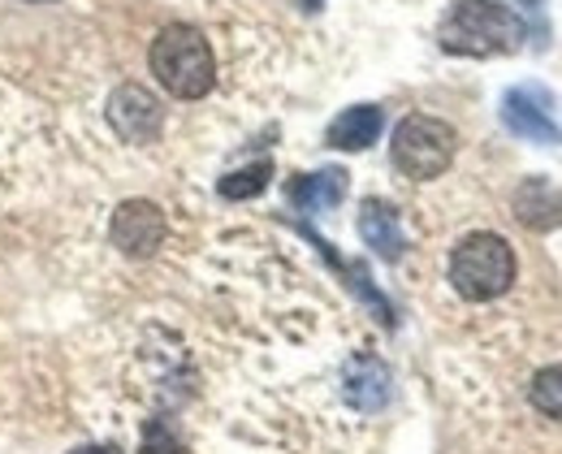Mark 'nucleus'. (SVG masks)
<instances>
[{"label": "nucleus", "mask_w": 562, "mask_h": 454, "mask_svg": "<svg viewBox=\"0 0 562 454\" xmlns=\"http://www.w3.org/2000/svg\"><path fill=\"white\" fill-rule=\"evenodd\" d=\"M347 195V169H321V173H299L285 186V200L299 213H325L334 204H342Z\"/></svg>", "instance_id": "nucleus-10"}, {"label": "nucleus", "mask_w": 562, "mask_h": 454, "mask_svg": "<svg viewBox=\"0 0 562 454\" xmlns=\"http://www.w3.org/2000/svg\"><path fill=\"white\" fill-rule=\"evenodd\" d=\"M70 454H122V446H109V442H100V446H78Z\"/></svg>", "instance_id": "nucleus-16"}, {"label": "nucleus", "mask_w": 562, "mask_h": 454, "mask_svg": "<svg viewBox=\"0 0 562 454\" xmlns=\"http://www.w3.org/2000/svg\"><path fill=\"white\" fill-rule=\"evenodd\" d=\"M437 44L454 57H502L524 44V22L493 0H454L437 26Z\"/></svg>", "instance_id": "nucleus-1"}, {"label": "nucleus", "mask_w": 562, "mask_h": 454, "mask_svg": "<svg viewBox=\"0 0 562 454\" xmlns=\"http://www.w3.org/2000/svg\"><path fill=\"white\" fill-rule=\"evenodd\" d=\"M139 454H187V446H182V438L165 420H147Z\"/></svg>", "instance_id": "nucleus-15"}, {"label": "nucleus", "mask_w": 562, "mask_h": 454, "mask_svg": "<svg viewBox=\"0 0 562 454\" xmlns=\"http://www.w3.org/2000/svg\"><path fill=\"white\" fill-rule=\"evenodd\" d=\"M454 126H446L441 117H428V113H412L394 126V144H390V160L403 178L412 182H432L450 169L454 160Z\"/></svg>", "instance_id": "nucleus-4"}, {"label": "nucleus", "mask_w": 562, "mask_h": 454, "mask_svg": "<svg viewBox=\"0 0 562 454\" xmlns=\"http://www.w3.org/2000/svg\"><path fill=\"white\" fill-rule=\"evenodd\" d=\"M269 178H273V160H256V164H247V169L225 173L216 191H221L225 200H256V195L269 186Z\"/></svg>", "instance_id": "nucleus-13"}, {"label": "nucleus", "mask_w": 562, "mask_h": 454, "mask_svg": "<svg viewBox=\"0 0 562 454\" xmlns=\"http://www.w3.org/2000/svg\"><path fill=\"white\" fill-rule=\"evenodd\" d=\"M165 234H169V222H165L160 204H151V200H126V204H117V213L109 222L113 247L122 256H131V260L156 256L160 242H165Z\"/></svg>", "instance_id": "nucleus-6"}, {"label": "nucleus", "mask_w": 562, "mask_h": 454, "mask_svg": "<svg viewBox=\"0 0 562 454\" xmlns=\"http://www.w3.org/2000/svg\"><path fill=\"white\" fill-rule=\"evenodd\" d=\"M342 394H347V402H351L355 411H363V416L381 411L390 402V368L381 360H372V355H359L342 373Z\"/></svg>", "instance_id": "nucleus-9"}, {"label": "nucleus", "mask_w": 562, "mask_h": 454, "mask_svg": "<svg viewBox=\"0 0 562 454\" xmlns=\"http://www.w3.org/2000/svg\"><path fill=\"white\" fill-rule=\"evenodd\" d=\"M532 407L550 420H562V364L554 368H541L532 381Z\"/></svg>", "instance_id": "nucleus-14"}, {"label": "nucleus", "mask_w": 562, "mask_h": 454, "mask_svg": "<svg viewBox=\"0 0 562 454\" xmlns=\"http://www.w3.org/2000/svg\"><path fill=\"white\" fill-rule=\"evenodd\" d=\"M519 4H541V0H519Z\"/></svg>", "instance_id": "nucleus-17"}, {"label": "nucleus", "mask_w": 562, "mask_h": 454, "mask_svg": "<svg viewBox=\"0 0 562 454\" xmlns=\"http://www.w3.org/2000/svg\"><path fill=\"white\" fill-rule=\"evenodd\" d=\"M381 126H385V113L376 109V104H355L347 109L342 117H334L329 122V130H325V144L338 151H363L376 144V135H381Z\"/></svg>", "instance_id": "nucleus-11"}, {"label": "nucleus", "mask_w": 562, "mask_h": 454, "mask_svg": "<svg viewBox=\"0 0 562 454\" xmlns=\"http://www.w3.org/2000/svg\"><path fill=\"white\" fill-rule=\"evenodd\" d=\"M450 286L472 303H490L515 286V251L502 234H468L450 256Z\"/></svg>", "instance_id": "nucleus-3"}, {"label": "nucleus", "mask_w": 562, "mask_h": 454, "mask_svg": "<svg viewBox=\"0 0 562 454\" xmlns=\"http://www.w3.org/2000/svg\"><path fill=\"white\" fill-rule=\"evenodd\" d=\"M359 238L381 260H390V264L407 251V234H403V222H398V208L385 204V200H363V208H359Z\"/></svg>", "instance_id": "nucleus-8"}, {"label": "nucleus", "mask_w": 562, "mask_h": 454, "mask_svg": "<svg viewBox=\"0 0 562 454\" xmlns=\"http://www.w3.org/2000/svg\"><path fill=\"white\" fill-rule=\"evenodd\" d=\"M109 126L126 139V144H151L165 126V113H160V100L143 87V82H122L113 95H109Z\"/></svg>", "instance_id": "nucleus-7"}, {"label": "nucleus", "mask_w": 562, "mask_h": 454, "mask_svg": "<svg viewBox=\"0 0 562 454\" xmlns=\"http://www.w3.org/2000/svg\"><path fill=\"white\" fill-rule=\"evenodd\" d=\"M147 66H151L156 82L178 100H204L212 82H216V61H212L209 39H204V31H195L187 22H169L151 39Z\"/></svg>", "instance_id": "nucleus-2"}, {"label": "nucleus", "mask_w": 562, "mask_h": 454, "mask_svg": "<svg viewBox=\"0 0 562 454\" xmlns=\"http://www.w3.org/2000/svg\"><path fill=\"white\" fill-rule=\"evenodd\" d=\"M515 217L528 229L562 226V191L550 186V178H528V182L515 191Z\"/></svg>", "instance_id": "nucleus-12"}, {"label": "nucleus", "mask_w": 562, "mask_h": 454, "mask_svg": "<svg viewBox=\"0 0 562 454\" xmlns=\"http://www.w3.org/2000/svg\"><path fill=\"white\" fill-rule=\"evenodd\" d=\"M502 122H506L510 135H519L528 144H546V148H559L562 144V126L559 117H554V95L541 82L510 87L502 95Z\"/></svg>", "instance_id": "nucleus-5"}]
</instances>
